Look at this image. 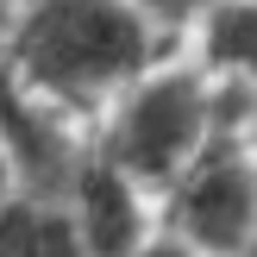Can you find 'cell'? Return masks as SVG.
<instances>
[{
	"label": "cell",
	"instance_id": "obj_1",
	"mask_svg": "<svg viewBox=\"0 0 257 257\" xmlns=\"http://www.w3.org/2000/svg\"><path fill=\"white\" fill-rule=\"evenodd\" d=\"M170 50L132 0H19L0 38V75L88 132Z\"/></svg>",
	"mask_w": 257,
	"mask_h": 257
},
{
	"label": "cell",
	"instance_id": "obj_2",
	"mask_svg": "<svg viewBox=\"0 0 257 257\" xmlns=\"http://www.w3.org/2000/svg\"><path fill=\"white\" fill-rule=\"evenodd\" d=\"M251 94L226 88L201 57H163L88 125L94 157H107L119 176H132L151 201H163V188L226 132L245 125Z\"/></svg>",
	"mask_w": 257,
	"mask_h": 257
},
{
	"label": "cell",
	"instance_id": "obj_3",
	"mask_svg": "<svg viewBox=\"0 0 257 257\" xmlns=\"http://www.w3.org/2000/svg\"><path fill=\"white\" fill-rule=\"evenodd\" d=\"M157 226L201 257H238L257 232V151L226 125L157 201Z\"/></svg>",
	"mask_w": 257,
	"mask_h": 257
},
{
	"label": "cell",
	"instance_id": "obj_4",
	"mask_svg": "<svg viewBox=\"0 0 257 257\" xmlns=\"http://www.w3.org/2000/svg\"><path fill=\"white\" fill-rule=\"evenodd\" d=\"M50 195L69 207V226H75V238H82L88 257H132L157 232V201L132 176H119L107 157H94V145H82L75 170Z\"/></svg>",
	"mask_w": 257,
	"mask_h": 257
},
{
	"label": "cell",
	"instance_id": "obj_5",
	"mask_svg": "<svg viewBox=\"0 0 257 257\" xmlns=\"http://www.w3.org/2000/svg\"><path fill=\"white\" fill-rule=\"evenodd\" d=\"M0 257H88V251L69 226V207L50 188H19L0 207Z\"/></svg>",
	"mask_w": 257,
	"mask_h": 257
},
{
	"label": "cell",
	"instance_id": "obj_6",
	"mask_svg": "<svg viewBox=\"0 0 257 257\" xmlns=\"http://www.w3.org/2000/svg\"><path fill=\"white\" fill-rule=\"evenodd\" d=\"M195 57L226 88L257 100V0H220L195 32Z\"/></svg>",
	"mask_w": 257,
	"mask_h": 257
},
{
	"label": "cell",
	"instance_id": "obj_7",
	"mask_svg": "<svg viewBox=\"0 0 257 257\" xmlns=\"http://www.w3.org/2000/svg\"><path fill=\"white\" fill-rule=\"evenodd\" d=\"M132 7L145 13V19L157 25L170 44H182V38H195V32H201V19H207L220 0H132Z\"/></svg>",
	"mask_w": 257,
	"mask_h": 257
},
{
	"label": "cell",
	"instance_id": "obj_8",
	"mask_svg": "<svg viewBox=\"0 0 257 257\" xmlns=\"http://www.w3.org/2000/svg\"><path fill=\"white\" fill-rule=\"evenodd\" d=\"M25 188V163H19V151H13V138H7V125H0V207H7L13 195Z\"/></svg>",
	"mask_w": 257,
	"mask_h": 257
},
{
	"label": "cell",
	"instance_id": "obj_9",
	"mask_svg": "<svg viewBox=\"0 0 257 257\" xmlns=\"http://www.w3.org/2000/svg\"><path fill=\"white\" fill-rule=\"evenodd\" d=\"M132 257H201V251H188L182 238H170V232H163V226H157V232H151V238H145V245H138Z\"/></svg>",
	"mask_w": 257,
	"mask_h": 257
},
{
	"label": "cell",
	"instance_id": "obj_10",
	"mask_svg": "<svg viewBox=\"0 0 257 257\" xmlns=\"http://www.w3.org/2000/svg\"><path fill=\"white\" fill-rule=\"evenodd\" d=\"M238 257H257V232H251V245H245V251H238Z\"/></svg>",
	"mask_w": 257,
	"mask_h": 257
}]
</instances>
